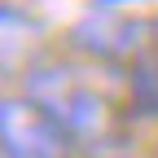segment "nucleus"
Returning <instances> with one entry per match:
<instances>
[{
	"mask_svg": "<svg viewBox=\"0 0 158 158\" xmlns=\"http://www.w3.org/2000/svg\"><path fill=\"white\" fill-rule=\"evenodd\" d=\"M22 97H31L70 141H101L110 132L106 97L92 84H84L75 66H40V70H31Z\"/></svg>",
	"mask_w": 158,
	"mask_h": 158,
	"instance_id": "1",
	"label": "nucleus"
},
{
	"mask_svg": "<svg viewBox=\"0 0 158 158\" xmlns=\"http://www.w3.org/2000/svg\"><path fill=\"white\" fill-rule=\"evenodd\" d=\"M132 88H136V106H141L145 114H158V70L141 66L132 75Z\"/></svg>",
	"mask_w": 158,
	"mask_h": 158,
	"instance_id": "4",
	"label": "nucleus"
},
{
	"mask_svg": "<svg viewBox=\"0 0 158 158\" xmlns=\"http://www.w3.org/2000/svg\"><path fill=\"white\" fill-rule=\"evenodd\" d=\"M149 9H158V0H92L70 27V40L84 53L106 57V62L132 57L154 27Z\"/></svg>",
	"mask_w": 158,
	"mask_h": 158,
	"instance_id": "2",
	"label": "nucleus"
},
{
	"mask_svg": "<svg viewBox=\"0 0 158 158\" xmlns=\"http://www.w3.org/2000/svg\"><path fill=\"white\" fill-rule=\"evenodd\" d=\"M0 141H5V158H62L70 136L31 97H9L0 110Z\"/></svg>",
	"mask_w": 158,
	"mask_h": 158,
	"instance_id": "3",
	"label": "nucleus"
}]
</instances>
